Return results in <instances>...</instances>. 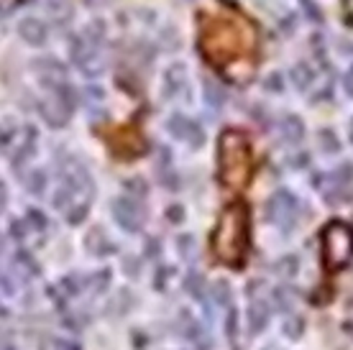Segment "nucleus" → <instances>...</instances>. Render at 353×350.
I'll return each mask as SVG.
<instances>
[{
	"mask_svg": "<svg viewBox=\"0 0 353 350\" xmlns=\"http://www.w3.org/2000/svg\"><path fill=\"white\" fill-rule=\"evenodd\" d=\"M74 90L70 85H59V88H49V95L39 103V113L52 128H64L72 118V110H74Z\"/></svg>",
	"mask_w": 353,
	"mask_h": 350,
	"instance_id": "20e7f679",
	"label": "nucleus"
},
{
	"mask_svg": "<svg viewBox=\"0 0 353 350\" xmlns=\"http://www.w3.org/2000/svg\"><path fill=\"white\" fill-rule=\"evenodd\" d=\"M272 305L279 309V312H292L294 309V294H292L290 287H276V289H272Z\"/></svg>",
	"mask_w": 353,
	"mask_h": 350,
	"instance_id": "4be33fe9",
	"label": "nucleus"
},
{
	"mask_svg": "<svg viewBox=\"0 0 353 350\" xmlns=\"http://www.w3.org/2000/svg\"><path fill=\"white\" fill-rule=\"evenodd\" d=\"M123 274L131 276V279H139L141 276V261L136 256H125L123 258Z\"/></svg>",
	"mask_w": 353,
	"mask_h": 350,
	"instance_id": "58836bf2",
	"label": "nucleus"
},
{
	"mask_svg": "<svg viewBox=\"0 0 353 350\" xmlns=\"http://www.w3.org/2000/svg\"><path fill=\"white\" fill-rule=\"evenodd\" d=\"M190 118H185L182 113H174V115H169V121H167V133L172 136V138L176 141H185L187 138V131H190Z\"/></svg>",
	"mask_w": 353,
	"mask_h": 350,
	"instance_id": "412c9836",
	"label": "nucleus"
},
{
	"mask_svg": "<svg viewBox=\"0 0 353 350\" xmlns=\"http://www.w3.org/2000/svg\"><path fill=\"white\" fill-rule=\"evenodd\" d=\"M351 143H353V123H351Z\"/></svg>",
	"mask_w": 353,
	"mask_h": 350,
	"instance_id": "603ef678",
	"label": "nucleus"
},
{
	"mask_svg": "<svg viewBox=\"0 0 353 350\" xmlns=\"http://www.w3.org/2000/svg\"><path fill=\"white\" fill-rule=\"evenodd\" d=\"M264 350H282V348H276V345H266Z\"/></svg>",
	"mask_w": 353,
	"mask_h": 350,
	"instance_id": "3c124183",
	"label": "nucleus"
},
{
	"mask_svg": "<svg viewBox=\"0 0 353 350\" xmlns=\"http://www.w3.org/2000/svg\"><path fill=\"white\" fill-rule=\"evenodd\" d=\"M46 182H49V179H46L44 169H34V172L26 176V189L34 194V197H41L46 189Z\"/></svg>",
	"mask_w": 353,
	"mask_h": 350,
	"instance_id": "5701e85b",
	"label": "nucleus"
},
{
	"mask_svg": "<svg viewBox=\"0 0 353 350\" xmlns=\"http://www.w3.org/2000/svg\"><path fill=\"white\" fill-rule=\"evenodd\" d=\"M172 161H174V158H172V151L159 146V149H157V176H159V182L164 189H179V176H176Z\"/></svg>",
	"mask_w": 353,
	"mask_h": 350,
	"instance_id": "1a4fd4ad",
	"label": "nucleus"
},
{
	"mask_svg": "<svg viewBox=\"0 0 353 350\" xmlns=\"http://www.w3.org/2000/svg\"><path fill=\"white\" fill-rule=\"evenodd\" d=\"M0 281H3V294H6V297H10V294L16 291V289H13V279H10L8 274H3V279H0Z\"/></svg>",
	"mask_w": 353,
	"mask_h": 350,
	"instance_id": "de8ad7c7",
	"label": "nucleus"
},
{
	"mask_svg": "<svg viewBox=\"0 0 353 350\" xmlns=\"http://www.w3.org/2000/svg\"><path fill=\"white\" fill-rule=\"evenodd\" d=\"M282 330H284V335H287L290 340H300L302 330H305V322H302V317H287Z\"/></svg>",
	"mask_w": 353,
	"mask_h": 350,
	"instance_id": "2f4dec72",
	"label": "nucleus"
},
{
	"mask_svg": "<svg viewBox=\"0 0 353 350\" xmlns=\"http://www.w3.org/2000/svg\"><path fill=\"white\" fill-rule=\"evenodd\" d=\"M31 67L39 77L46 82V88H59V85H67V70L64 64L54 59V56H44V59H34Z\"/></svg>",
	"mask_w": 353,
	"mask_h": 350,
	"instance_id": "6e6552de",
	"label": "nucleus"
},
{
	"mask_svg": "<svg viewBox=\"0 0 353 350\" xmlns=\"http://www.w3.org/2000/svg\"><path fill=\"white\" fill-rule=\"evenodd\" d=\"M85 243H88V251H92L95 256H110V254H115V243L113 240H108L105 238V233H103V228H90V233H88V238H85Z\"/></svg>",
	"mask_w": 353,
	"mask_h": 350,
	"instance_id": "4468645a",
	"label": "nucleus"
},
{
	"mask_svg": "<svg viewBox=\"0 0 353 350\" xmlns=\"http://www.w3.org/2000/svg\"><path fill=\"white\" fill-rule=\"evenodd\" d=\"M320 245H323V263L330 271L343 269L353 258V230L345 223H327L320 233Z\"/></svg>",
	"mask_w": 353,
	"mask_h": 350,
	"instance_id": "7ed1b4c3",
	"label": "nucleus"
},
{
	"mask_svg": "<svg viewBox=\"0 0 353 350\" xmlns=\"http://www.w3.org/2000/svg\"><path fill=\"white\" fill-rule=\"evenodd\" d=\"M82 276L80 274H70V276H64L62 279V291L64 297H77V294H82Z\"/></svg>",
	"mask_w": 353,
	"mask_h": 350,
	"instance_id": "c85d7f7f",
	"label": "nucleus"
},
{
	"mask_svg": "<svg viewBox=\"0 0 353 350\" xmlns=\"http://www.w3.org/2000/svg\"><path fill=\"white\" fill-rule=\"evenodd\" d=\"M13 136H16V123L10 121H6L3 123V136H0V143H3V149L8 151V146H10V141H13Z\"/></svg>",
	"mask_w": 353,
	"mask_h": 350,
	"instance_id": "ea45409f",
	"label": "nucleus"
},
{
	"mask_svg": "<svg viewBox=\"0 0 353 350\" xmlns=\"http://www.w3.org/2000/svg\"><path fill=\"white\" fill-rule=\"evenodd\" d=\"M187 143H190V149H203V143H205V131H203V125L200 123H190V131H187Z\"/></svg>",
	"mask_w": 353,
	"mask_h": 350,
	"instance_id": "72a5a7b5",
	"label": "nucleus"
},
{
	"mask_svg": "<svg viewBox=\"0 0 353 350\" xmlns=\"http://www.w3.org/2000/svg\"><path fill=\"white\" fill-rule=\"evenodd\" d=\"M88 202H77V205H72L70 210H67V223L70 225H80L82 220H85V215H88Z\"/></svg>",
	"mask_w": 353,
	"mask_h": 350,
	"instance_id": "f704fd0d",
	"label": "nucleus"
},
{
	"mask_svg": "<svg viewBox=\"0 0 353 350\" xmlns=\"http://www.w3.org/2000/svg\"><path fill=\"white\" fill-rule=\"evenodd\" d=\"M146 258H151V261H157L161 256V240L159 238H146Z\"/></svg>",
	"mask_w": 353,
	"mask_h": 350,
	"instance_id": "a19ab883",
	"label": "nucleus"
},
{
	"mask_svg": "<svg viewBox=\"0 0 353 350\" xmlns=\"http://www.w3.org/2000/svg\"><path fill=\"white\" fill-rule=\"evenodd\" d=\"M3 350H16V345H13V338H10L8 333L3 335Z\"/></svg>",
	"mask_w": 353,
	"mask_h": 350,
	"instance_id": "09e8293b",
	"label": "nucleus"
},
{
	"mask_svg": "<svg viewBox=\"0 0 353 350\" xmlns=\"http://www.w3.org/2000/svg\"><path fill=\"white\" fill-rule=\"evenodd\" d=\"M264 90H266V92H274V95H282V92H284L282 74H279V72H274V74H269V77L264 79Z\"/></svg>",
	"mask_w": 353,
	"mask_h": 350,
	"instance_id": "4c0bfd02",
	"label": "nucleus"
},
{
	"mask_svg": "<svg viewBox=\"0 0 353 350\" xmlns=\"http://www.w3.org/2000/svg\"><path fill=\"white\" fill-rule=\"evenodd\" d=\"M203 97H205V105L212 107V110H221L225 105V92L218 82H210V79H205L203 85Z\"/></svg>",
	"mask_w": 353,
	"mask_h": 350,
	"instance_id": "f3484780",
	"label": "nucleus"
},
{
	"mask_svg": "<svg viewBox=\"0 0 353 350\" xmlns=\"http://www.w3.org/2000/svg\"><path fill=\"white\" fill-rule=\"evenodd\" d=\"M187 85V67L182 61H174L167 72H164V97H176L179 90Z\"/></svg>",
	"mask_w": 353,
	"mask_h": 350,
	"instance_id": "ddd939ff",
	"label": "nucleus"
},
{
	"mask_svg": "<svg viewBox=\"0 0 353 350\" xmlns=\"http://www.w3.org/2000/svg\"><path fill=\"white\" fill-rule=\"evenodd\" d=\"M279 136H282L284 143L300 146L302 138H305V123H302L300 115H284L279 121Z\"/></svg>",
	"mask_w": 353,
	"mask_h": 350,
	"instance_id": "f8f14e48",
	"label": "nucleus"
},
{
	"mask_svg": "<svg viewBox=\"0 0 353 350\" xmlns=\"http://www.w3.org/2000/svg\"><path fill=\"white\" fill-rule=\"evenodd\" d=\"M0 187H3V194H0V205H3V207H8V187H6V184H0Z\"/></svg>",
	"mask_w": 353,
	"mask_h": 350,
	"instance_id": "8fccbe9b",
	"label": "nucleus"
},
{
	"mask_svg": "<svg viewBox=\"0 0 353 350\" xmlns=\"http://www.w3.org/2000/svg\"><path fill=\"white\" fill-rule=\"evenodd\" d=\"M16 263L21 266V271L26 274L28 279L39 276V263L31 258V254H26V251H18V254H16Z\"/></svg>",
	"mask_w": 353,
	"mask_h": 350,
	"instance_id": "cd10ccee",
	"label": "nucleus"
},
{
	"mask_svg": "<svg viewBox=\"0 0 353 350\" xmlns=\"http://www.w3.org/2000/svg\"><path fill=\"white\" fill-rule=\"evenodd\" d=\"M110 212H113V220L118 223V228L125 230V233H139L143 225V218H146L143 207L133 197H115L110 202Z\"/></svg>",
	"mask_w": 353,
	"mask_h": 350,
	"instance_id": "423d86ee",
	"label": "nucleus"
},
{
	"mask_svg": "<svg viewBox=\"0 0 353 350\" xmlns=\"http://www.w3.org/2000/svg\"><path fill=\"white\" fill-rule=\"evenodd\" d=\"M167 220H172V223H182V220H185L182 205H172V207L167 210Z\"/></svg>",
	"mask_w": 353,
	"mask_h": 350,
	"instance_id": "a18cd8bd",
	"label": "nucleus"
},
{
	"mask_svg": "<svg viewBox=\"0 0 353 350\" xmlns=\"http://www.w3.org/2000/svg\"><path fill=\"white\" fill-rule=\"evenodd\" d=\"M169 276H172V269H167V266H159V269H157V279H154V287H157V291L167 289Z\"/></svg>",
	"mask_w": 353,
	"mask_h": 350,
	"instance_id": "79ce46f5",
	"label": "nucleus"
},
{
	"mask_svg": "<svg viewBox=\"0 0 353 350\" xmlns=\"http://www.w3.org/2000/svg\"><path fill=\"white\" fill-rule=\"evenodd\" d=\"M210 299L215 302V305L230 307V302H233V294H230L228 281H215V284L210 287Z\"/></svg>",
	"mask_w": 353,
	"mask_h": 350,
	"instance_id": "393cba45",
	"label": "nucleus"
},
{
	"mask_svg": "<svg viewBox=\"0 0 353 350\" xmlns=\"http://www.w3.org/2000/svg\"><path fill=\"white\" fill-rule=\"evenodd\" d=\"M225 333H228L230 348L241 350V340H239V317H236V307L228 309V317H225Z\"/></svg>",
	"mask_w": 353,
	"mask_h": 350,
	"instance_id": "bb28decb",
	"label": "nucleus"
},
{
	"mask_svg": "<svg viewBox=\"0 0 353 350\" xmlns=\"http://www.w3.org/2000/svg\"><path fill=\"white\" fill-rule=\"evenodd\" d=\"M185 291L187 294H192L194 299H200V302H208L210 287H205V279L197 271H190L185 279Z\"/></svg>",
	"mask_w": 353,
	"mask_h": 350,
	"instance_id": "a211bd4d",
	"label": "nucleus"
},
{
	"mask_svg": "<svg viewBox=\"0 0 353 350\" xmlns=\"http://www.w3.org/2000/svg\"><path fill=\"white\" fill-rule=\"evenodd\" d=\"M318 143L323 154H338V151H341V141H338V136L330 131V128L318 131Z\"/></svg>",
	"mask_w": 353,
	"mask_h": 350,
	"instance_id": "a878e982",
	"label": "nucleus"
},
{
	"mask_svg": "<svg viewBox=\"0 0 353 350\" xmlns=\"http://www.w3.org/2000/svg\"><path fill=\"white\" fill-rule=\"evenodd\" d=\"M82 39L88 41L90 46H100L103 44V39H105V21H100V18H95V21H90L88 26L82 28Z\"/></svg>",
	"mask_w": 353,
	"mask_h": 350,
	"instance_id": "6ab92c4d",
	"label": "nucleus"
},
{
	"mask_svg": "<svg viewBox=\"0 0 353 350\" xmlns=\"http://www.w3.org/2000/svg\"><path fill=\"white\" fill-rule=\"evenodd\" d=\"M123 187L128 189V194H131L133 200H143L146 194H149V187H146V179H141V176H136V179H125Z\"/></svg>",
	"mask_w": 353,
	"mask_h": 350,
	"instance_id": "c756f323",
	"label": "nucleus"
},
{
	"mask_svg": "<svg viewBox=\"0 0 353 350\" xmlns=\"http://www.w3.org/2000/svg\"><path fill=\"white\" fill-rule=\"evenodd\" d=\"M300 10L305 13L307 21H312V23H323V21H325V18H323V10H320V6L315 0H300Z\"/></svg>",
	"mask_w": 353,
	"mask_h": 350,
	"instance_id": "473e14b6",
	"label": "nucleus"
},
{
	"mask_svg": "<svg viewBox=\"0 0 353 350\" xmlns=\"http://www.w3.org/2000/svg\"><path fill=\"white\" fill-rule=\"evenodd\" d=\"M290 79L300 92H307V88L312 85V79H315V72H312V67H310L307 61H297L290 70Z\"/></svg>",
	"mask_w": 353,
	"mask_h": 350,
	"instance_id": "dca6fc26",
	"label": "nucleus"
},
{
	"mask_svg": "<svg viewBox=\"0 0 353 350\" xmlns=\"http://www.w3.org/2000/svg\"><path fill=\"white\" fill-rule=\"evenodd\" d=\"M46 13L54 18V21H64V18L72 16V0H46Z\"/></svg>",
	"mask_w": 353,
	"mask_h": 350,
	"instance_id": "b1692460",
	"label": "nucleus"
},
{
	"mask_svg": "<svg viewBox=\"0 0 353 350\" xmlns=\"http://www.w3.org/2000/svg\"><path fill=\"white\" fill-rule=\"evenodd\" d=\"M212 251L223 263L241 266L248 248V207L243 202H233L218 218L212 230Z\"/></svg>",
	"mask_w": 353,
	"mask_h": 350,
	"instance_id": "f257e3e1",
	"label": "nucleus"
},
{
	"mask_svg": "<svg viewBox=\"0 0 353 350\" xmlns=\"http://www.w3.org/2000/svg\"><path fill=\"white\" fill-rule=\"evenodd\" d=\"M34 141H36V131H34V128H28L23 146H21V149H18L16 154H13V158H10V164H13V172H16V174H21V169L26 167L28 161L34 158V154H36Z\"/></svg>",
	"mask_w": 353,
	"mask_h": 350,
	"instance_id": "2eb2a0df",
	"label": "nucleus"
},
{
	"mask_svg": "<svg viewBox=\"0 0 353 350\" xmlns=\"http://www.w3.org/2000/svg\"><path fill=\"white\" fill-rule=\"evenodd\" d=\"M26 223H28V228H34V230H46V228H49V220L44 218V212L36 210V207H31V210H28Z\"/></svg>",
	"mask_w": 353,
	"mask_h": 350,
	"instance_id": "c9c22d12",
	"label": "nucleus"
},
{
	"mask_svg": "<svg viewBox=\"0 0 353 350\" xmlns=\"http://www.w3.org/2000/svg\"><path fill=\"white\" fill-rule=\"evenodd\" d=\"M297 271H300V258L297 256H282L279 261L274 263V274L276 276H282V279H294L297 276Z\"/></svg>",
	"mask_w": 353,
	"mask_h": 350,
	"instance_id": "aec40b11",
	"label": "nucleus"
},
{
	"mask_svg": "<svg viewBox=\"0 0 353 350\" xmlns=\"http://www.w3.org/2000/svg\"><path fill=\"white\" fill-rule=\"evenodd\" d=\"M179 327H182V335L187 338V342H192L194 350H212V338L187 309L179 312Z\"/></svg>",
	"mask_w": 353,
	"mask_h": 350,
	"instance_id": "0eeeda50",
	"label": "nucleus"
},
{
	"mask_svg": "<svg viewBox=\"0 0 353 350\" xmlns=\"http://www.w3.org/2000/svg\"><path fill=\"white\" fill-rule=\"evenodd\" d=\"M18 36H21L28 46H44L46 36H49V28H46V23L39 21V18H23V21L18 23Z\"/></svg>",
	"mask_w": 353,
	"mask_h": 350,
	"instance_id": "9d476101",
	"label": "nucleus"
},
{
	"mask_svg": "<svg viewBox=\"0 0 353 350\" xmlns=\"http://www.w3.org/2000/svg\"><path fill=\"white\" fill-rule=\"evenodd\" d=\"M218 164H221V179L230 187H243L251 176V149L243 133L225 131L221 136V151H218Z\"/></svg>",
	"mask_w": 353,
	"mask_h": 350,
	"instance_id": "f03ea898",
	"label": "nucleus"
},
{
	"mask_svg": "<svg viewBox=\"0 0 353 350\" xmlns=\"http://www.w3.org/2000/svg\"><path fill=\"white\" fill-rule=\"evenodd\" d=\"M131 305H133V297H131V291H121L118 294V302H115V307H118V315H123L125 309H131Z\"/></svg>",
	"mask_w": 353,
	"mask_h": 350,
	"instance_id": "c03bdc74",
	"label": "nucleus"
},
{
	"mask_svg": "<svg viewBox=\"0 0 353 350\" xmlns=\"http://www.w3.org/2000/svg\"><path fill=\"white\" fill-rule=\"evenodd\" d=\"M269 317H272V302H266L261 297H251V307H248V327H251V333H261L266 322H269Z\"/></svg>",
	"mask_w": 353,
	"mask_h": 350,
	"instance_id": "9b49d317",
	"label": "nucleus"
},
{
	"mask_svg": "<svg viewBox=\"0 0 353 350\" xmlns=\"http://www.w3.org/2000/svg\"><path fill=\"white\" fill-rule=\"evenodd\" d=\"M90 284H92V289H95V294H103V291H108V287H110V271H97L92 279H90Z\"/></svg>",
	"mask_w": 353,
	"mask_h": 350,
	"instance_id": "e433bc0d",
	"label": "nucleus"
},
{
	"mask_svg": "<svg viewBox=\"0 0 353 350\" xmlns=\"http://www.w3.org/2000/svg\"><path fill=\"white\" fill-rule=\"evenodd\" d=\"M343 90H345V95L353 97V67L343 74Z\"/></svg>",
	"mask_w": 353,
	"mask_h": 350,
	"instance_id": "49530a36",
	"label": "nucleus"
},
{
	"mask_svg": "<svg viewBox=\"0 0 353 350\" xmlns=\"http://www.w3.org/2000/svg\"><path fill=\"white\" fill-rule=\"evenodd\" d=\"M297 205L300 202H297V197L292 192L276 189L269 197V202H266V220L274 223V225H279L284 233H290L292 225H297V210H300Z\"/></svg>",
	"mask_w": 353,
	"mask_h": 350,
	"instance_id": "39448f33",
	"label": "nucleus"
},
{
	"mask_svg": "<svg viewBox=\"0 0 353 350\" xmlns=\"http://www.w3.org/2000/svg\"><path fill=\"white\" fill-rule=\"evenodd\" d=\"M176 251H179V258H185V261H192L194 258V238L190 233L176 238Z\"/></svg>",
	"mask_w": 353,
	"mask_h": 350,
	"instance_id": "7c9ffc66",
	"label": "nucleus"
},
{
	"mask_svg": "<svg viewBox=\"0 0 353 350\" xmlns=\"http://www.w3.org/2000/svg\"><path fill=\"white\" fill-rule=\"evenodd\" d=\"M62 322H64V327H70L72 333H80L82 325H85V320H80V317L74 315V312H70V315L62 317Z\"/></svg>",
	"mask_w": 353,
	"mask_h": 350,
	"instance_id": "37998d69",
	"label": "nucleus"
}]
</instances>
